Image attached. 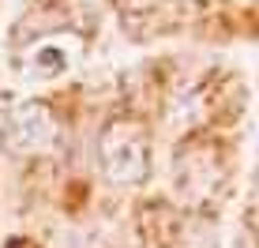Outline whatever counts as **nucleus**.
Returning a JSON list of instances; mask_svg holds the SVG:
<instances>
[{
	"mask_svg": "<svg viewBox=\"0 0 259 248\" xmlns=\"http://www.w3.org/2000/svg\"><path fill=\"white\" fill-rule=\"evenodd\" d=\"M173 177H177V192H184V199L203 203L226 181V162H222V150L214 143L192 139V143L177 147L173 154Z\"/></svg>",
	"mask_w": 259,
	"mask_h": 248,
	"instance_id": "2",
	"label": "nucleus"
},
{
	"mask_svg": "<svg viewBox=\"0 0 259 248\" xmlns=\"http://www.w3.org/2000/svg\"><path fill=\"white\" fill-rule=\"evenodd\" d=\"M252 226L259 229V196H255V203H252Z\"/></svg>",
	"mask_w": 259,
	"mask_h": 248,
	"instance_id": "5",
	"label": "nucleus"
},
{
	"mask_svg": "<svg viewBox=\"0 0 259 248\" xmlns=\"http://www.w3.org/2000/svg\"><path fill=\"white\" fill-rule=\"evenodd\" d=\"M79 57V38L71 34H60V38H46L38 42L23 60V72L30 79H57L60 72H68Z\"/></svg>",
	"mask_w": 259,
	"mask_h": 248,
	"instance_id": "4",
	"label": "nucleus"
},
{
	"mask_svg": "<svg viewBox=\"0 0 259 248\" xmlns=\"http://www.w3.org/2000/svg\"><path fill=\"white\" fill-rule=\"evenodd\" d=\"M8 105H12V98H8V94H0V113H4Z\"/></svg>",
	"mask_w": 259,
	"mask_h": 248,
	"instance_id": "6",
	"label": "nucleus"
},
{
	"mask_svg": "<svg viewBox=\"0 0 259 248\" xmlns=\"http://www.w3.org/2000/svg\"><path fill=\"white\" fill-rule=\"evenodd\" d=\"M98 162L113 184H143L150 177V136L139 120H113L98 139Z\"/></svg>",
	"mask_w": 259,
	"mask_h": 248,
	"instance_id": "1",
	"label": "nucleus"
},
{
	"mask_svg": "<svg viewBox=\"0 0 259 248\" xmlns=\"http://www.w3.org/2000/svg\"><path fill=\"white\" fill-rule=\"evenodd\" d=\"M60 143V124L46 102H23L8 113L0 128V147L12 154H46Z\"/></svg>",
	"mask_w": 259,
	"mask_h": 248,
	"instance_id": "3",
	"label": "nucleus"
}]
</instances>
